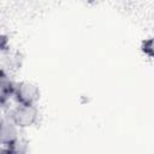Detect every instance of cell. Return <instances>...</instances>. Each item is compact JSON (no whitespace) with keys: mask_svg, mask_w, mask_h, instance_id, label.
Listing matches in <instances>:
<instances>
[{"mask_svg":"<svg viewBox=\"0 0 154 154\" xmlns=\"http://www.w3.org/2000/svg\"><path fill=\"white\" fill-rule=\"evenodd\" d=\"M1 154H18L16 150L11 149V148H7V147H2L1 148Z\"/></svg>","mask_w":154,"mask_h":154,"instance_id":"6","label":"cell"},{"mask_svg":"<svg viewBox=\"0 0 154 154\" xmlns=\"http://www.w3.org/2000/svg\"><path fill=\"white\" fill-rule=\"evenodd\" d=\"M16 89V83H13L10 77L6 75L5 70H1L0 73V97H1V105H5V102L13 96Z\"/></svg>","mask_w":154,"mask_h":154,"instance_id":"4","label":"cell"},{"mask_svg":"<svg viewBox=\"0 0 154 154\" xmlns=\"http://www.w3.org/2000/svg\"><path fill=\"white\" fill-rule=\"evenodd\" d=\"M8 119L17 128H28V126L34 125L37 122L38 112L35 106L18 105L11 111Z\"/></svg>","mask_w":154,"mask_h":154,"instance_id":"1","label":"cell"},{"mask_svg":"<svg viewBox=\"0 0 154 154\" xmlns=\"http://www.w3.org/2000/svg\"><path fill=\"white\" fill-rule=\"evenodd\" d=\"M17 126L10 120V119H1V144L4 147L11 148L18 153L19 147V138L17 135Z\"/></svg>","mask_w":154,"mask_h":154,"instance_id":"3","label":"cell"},{"mask_svg":"<svg viewBox=\"0 0 154 154\" xmlns=\"http://www.w3.org/2000/svg\"><path fill=\"white\" fill-rule=\"evenodd\" d=\"M13 97L16 99L18 105L35 106L36 101L40 99V90L37 85L30 82H19L16 83Z\"/></svg>","mask_w":154,"mask_h":154,"instance_id":"2","label":"cell"},{"mask_svg":"<svg viewBox=\"0 0 154 154\" xmlns=\"http://www.w3.org/2000/svg\"><path fill=\"white\" fill-rule=\"evenodd\" d=\"M141 51L149 58H154V36L144 40L141 45Z\"/></svg>","mask_w":154,"mask_h":154,"instance_id":"5","label":"cell"}]
</instances>
